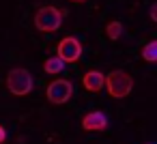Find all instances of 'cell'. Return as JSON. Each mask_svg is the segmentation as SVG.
<instances>
[{
    "instance_id": "cell-1",
    "label": "cell",
    "mask_w": 157,
    "mask_h": 144,
    "mask_svg": "<svg viewBox=\"0 0 157 144\" xmlns=\"http://www.w3.org/2000/svg\"><path fill=\"white\" fill-rule=\"evenodd\" d=\"M33 86H35V80H33V75H30L28 69L15 67V69H11V71L7 73V88H9L11 95H15V97H26V95L33 93Z\"/></svg>"
},
{
    "instance_id": "cell-2",
    "label": "cell",
    "mask_w": 157,
    "mask_h": 144,
    "mask_svg": "<svg viewBox=\"0 0 157 144\" xmlns=\"http://www.w3.org/2000/svg\"><path fill=\"white\" fill-rule=\"evenodd\" d=\"M103 86L108 88V95H110V97H114V99H125V97L131 93V88H133V80H131V75H129L127 71L114 69V71H110V73L105 75V84H103Z\"/></svg>"
},
{
    "instance_id": "cell-3",
    "label": "cell",
    "mask_w": 157,
    "mask_h": 144,
    "mask_svg": "<svg viewBox=\"0 0 157 144\" xmlns=\"http://www.w3.org/2000/svg\"><path fill=\"white\" fill-rule=\"evenodd\" d=\"M63 17L65 13L58 7H41L35 15V26L41 32H56L63 26Z\"/></svg>"
},
{
    "instance_id": "cell-4",
    "label": "cell",
    "mask_w": 157,
    "mask_h": 144,
    "mask_svg": "<svg viewBox=\"0 0 157 144\" xmlns=\"http://www.w3.org/2000/svg\"><path fill=\"white\" fill-rule=\"evenodd\" d=\"M45 97H48L50 103L63 105V103H67V101L73 97V84H71L69 80H54V82L48 84Z\"/></svg>"
},
{
    "instance_id": "cell-5",
    "label": "cell",
    "mask_w": 157,
    "mask_h": 144,
    "mask_svg": "<svg viewBox=\"0 0 157 144\" xmlns=\"http://www.w3.org/2000/svg\"><path fill=\"white\" fill-rule=\"evenodd\" d=\"M56 56H58L65 65L78 63L80 56H82V43H80V39H75V37H65V39H60V41H58V47H56Z\"/></svg>"
},
{
    "instance_id": "cell-6",
    "label": "cell",
    "mask_w": 157,
    "mask_h": 144,
    "mask_svg": "<svg viewBox=\"0 0 157 144\" xmlns=\"http://www.w3.org/2000/svg\"><path fill=\"white\" fill-rule=\"evenodd\" d=\"M108 125H110L108 116L103 112H99V110L88 112L82 118V129H86V131H103V129H108Z\"/></svg>"
},
{
    "instance_id": "cell-7",
    "label": "cell",
    "mask_w": 157,
    "mask_h": 144,
    "mask_svg": "<svg viewBox=\"0 0 157 144\" xmlns=\"http://www.w3.org/2000/svg\"><path fill=\"white\" fill-rule=\"evenodd\" d=\"M82 84H84L86 90L99 93V90L103 88V84H105V75H103L101 71H97V69H90V71H86V73L82 75Z\"/></svg>"
},
{
    "instance_id": "cell-8",
    "label": "cell",
    "mask_w": 157,
    "mask_h": 144,
    "mask_svg": "<svg viewBox=\"0 0 157 144\" xmlns=\"http://www.w3.org/2000/svg\"><path fill=\"white\" fill-rule=\"evenodd\" d=\"M43 69H45V73H50V75H56V73H60V71L65 69V63H63L58 56H50V58L43 63Z\"/></svg>"
},
{
    "instance_id": "cell-9",
    "label": "cell",
    "mask_w": 157,
    "mask_h": 144,
    "mask_svg": "<svg viewBox=\"0 0 157 144\" xmlns=\"http://www.w3.org/2000/svg\"><path fill=\"white\" fill-rule=\"evenodd\" d=\"M105 35H108V39L110 41H118L121 39V35H123V24L121 22H110L108 26H105Z\"/></svg>"
},
{
    "instance_id": "cell-10",
    "label": "cell",
    "mask_w": 157,
    "mask_h": 144,
    "mask_svg": "<svg viewBox=\"0 0 157 144\" xmlns=\"http://www.w3.org/2000/svg\"><path fill=\"white\" fill-rule=\"evenodd\" d=\"M142 58L146 63H157V41H148L142 47Z\"/></svg>"
},
{
    "instance_id": "cell-11",
    "label": "cell",
    "mask_w": 157,
    "mask_h": 144,
    "mask_svg": "<svg viewBox=\"0 0 157 144\" xmlns=\"http://www.w3.org/2000/svg\"><path fill=\"white\" fill-rule=\"evenodd\" d=\"M5 140H7V129L0 125V144H5Z\"/></svg>"
},
{
    "instance_id": "cell-12",
    "label": "cell",
    "mask_w": 157,
    "mask_h": 144,
    "mask_svg": "<svg viewBox=\"0 0 157 144\" xmlns=\"http://www.w3.org/2000/svg\"><path fill=\"white\" fill-rule=\"evenodd\" d=\"M151 20L157 22V5H151Z\"/></svg>"
},
{
    "instance_id": "cell-13",
    "label": "cell",
    "mask_w": 157,
    "mask_h": 144,
    "mask_svg": "<svg viewBox=\"0 0 157 144\" xmlns=\"http://www.w3.org/2000/svg\"><path fill=\"white\" fill-rule=\"evenodd\" d=\"M73 5H82V2H86V0H71Z\"/></svg>"
},
{
    "instance_id": "cell-14",
    "label": "cell",
    "mask_w": 157,
    "mask_h": 144,
    "mask_svg": "<svg viewBox=\"0 0 157 144\" xmlns=\"http://www.w3.org/2000/svg\"><path fill=\"white\" fill-rule=\"evenodd\" d=\"M146 144H155V142H146Z\"/></svg>"
}]
</instances>
